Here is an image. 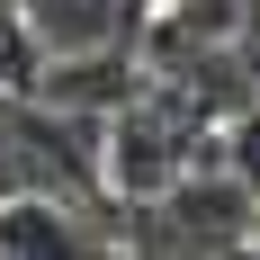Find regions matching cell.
Segmentation results:
<instances>
[{
    "instance_id": "1",
    "label": "cell",
    "mask_w": 260,
    "mask_h": 260,
    "mask_svg": "<svg viewBox=\"0 0 260 260\" xmlns=\"http://www.w3.org/2000/svg\"><path fill=\"white\" fill-rule=\"evenodd\" d=\"M144 224H161V234H144V260H242L251 251V224H260V198L198 161L188 180L144 198Z\"/></svg>"
},
{
    "instance_id": "2",
    "label": "cell",
    "mask_w": 260,
    "mask_h": 260,
    "mask_svg": "<svg viewBox=\"0 0 260 260\" xmlns=\"http://www.w3.org/2000/svg\"><path fill=\"white\" fill-rule=\"evenodd\" d=\"M0 260H108L81 198H0Z\"/></svg>"
},
{
    "instance_id": "3",
    "label": "cell",
    "mask_w": 260,
    "mask_h": 260,
    "mask_svg": "<svg viewBox=\"0 0 260 260\" xmlns=\"http://www.w3.org/2000/svg\"><path fill=\"white\" fill-rule=\"evenodd\" d=\"M215 153H224L215 171H224V180H242V188L260 198V99H242L234 117L215 126Z\"/></svg>"
}]
</instances>
